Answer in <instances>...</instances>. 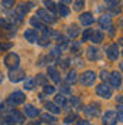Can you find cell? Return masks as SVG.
<instances>
[{
	"label": "cell",
	"mask_w": 123,
	"mask_h": 125,
	"mask_svg": "<svg viewBox=\"0 0 123 125\" xmlns=\"http://www.w3.org/2000/svg\"><path fill=\"white\" fill-rule=\"evenodd\" d=\"M0 27H6V29L9 27V24H7V20H6V19H3V17L0 19Z\"/></svg>",
	"instance_id": "47"
},
{
	"label": "cell",
	"mask_w": 123,
	"mask_h": 125,
	"mask_svg": "<svg viewBox=\"0 0 123 125\" xmlns=\"http://www.w3.org/2000/svg\"><path fill=\"white\" fill-rule=\"evenodd\" d=\"M71 51H72L74 54H78V53L81 51V43H78V41H72V44H71Z\"/></svg>",
	"instance_id": "35"
},
{
	"label": "cell",
	"mask_w": 123,
	"mask_h": 125,
	"mask_svg": "<svg viewBox=\"0 0 123 125\" xmlns=\"http://www.w3.org/2000/svg\"><path fill=\"white\" fill-rule=\"evenodd\" d=\"M57 10H58V13H60V16H61V17H68L69 13H71V10L68 9V6H67V4H58Z\"/></svg>",
	"instance_id": "24"
},
{
	"label": "cell",
	"mask_w": 123,
	"mask_h": 125,
	"mask_svg": "<svg viewBox=\"0 0 123 125\" xmlns=\"http://www.w3.org/2000/svg\"><path fill=\"white\" fill-rule=\"evenodd\" d=\"M31 7H33V3H31V1H28V3H20V4L16 7V13L18 16H21V17H24V16L31 10Z\"/></svg>",
	"instance_id": "14"
},
{
	"label": "cell",
	"mask_w": 123,
	"mask_h": 125,
	"mask_svg": "<svg viewBox=\"0 0 123 125\" xmlns=\"http://www.w3.org/2000/svg\"><path fill=\"white\" fill-rule=\"evenodd\" d=\"M10 119H11V122H13V125H20V124H23L24 122V115L18 111V109H11L10 111Z\"/></svg>",
	"instance_id": "11"
},
{
	"label": "cell",
	"mask_w": 123,
	"mask_h": 125,
	"mask_svg": "<svg viewBox=\"0 0 123 125\" xmlns=\"http://www.w3.org/2000/svg\"><path fill=\"white\" fill-rule=\"evenodd\" d=\"M85 55H86V58H88L89 61H95V60H98V58L100 57L99 50H98L95 46L88 47V48H86V51H85Z\"/></svg>",
	"instance_id": "13"
},
{
	"label": "cell",
	"mask_w": 123,
	"mask_h": 125,
	"mask_svg": "<svg viewBox=\"0 0 123 125\" xmlns=\"http://www.w3.org/2000/svg\"><path fill=\"white\" fill-rule=\"evenodd\" d=\"M65 83H67V85H75L78 83V73L77 71L75 70L68 71V74L65 77Z\"/></svg>",
	"instance_id": "18"
},
{
	"label": "cell",
	"mask_w": 123,
	"mask_h": 125,
	"mask_svg": "<svg viewBox=\"0 0 123 125\" xmlns=\"http://www.w3.org/2000/svg\"><path fill=\"white\" fill-rule=\"evenodd\" d=\"M93 21H95V17L91 11H85V13L79 14V23L85 27H89L91 24H93Z\"/></svg>",
	"instance_id": "10"
},
{
	"label": "cell",
	"mask_w": 123,
	"mask_h": 125,
	"mask_svg": "<svg viewBox=\"0 0 123 125\" xmlns=\"http://www.w3.org/2000/svg\"><path fill=\"white\" fill-rule=\"evenodd\" d=\"M24 101H26V94H24L23 91H14V93L10 94L9 98H7V102L10 105H13V107L20 105V104H23Z\"/></svg>",
	"instance_id": "3"
},
{
	"label": "cell",
	"mask_w": 123,
	"mask_h": 125,
	"mask_svg": "<svg viewBox=\"0 0 123 125\" xmlns=\"http://www.w3.org/2000/svg\"><path fill=\"white\" fill-rule=\"evenodd\" d=\"M96 73L92 70H88V71H84L82 74H81V77H79V83H81V85L82 87H92L95 84V81H96Z\"/></svg>",
	"instance_id": "2"
},
{
	"label": "cell",
	"mask_w": 123,
	"mask_h": 125,
	"mask_svg": "<svg viewBox=\"0 0 123 125\" xmlns=\"http://www.w3.org/2000/svg\"><path fill=\"white\" fill-rule=\"evenodd\" d=\"M67 97L64 95V94H58L57 97H55V104L58 105V107H64L65 108V105H67Z\"/></svg>",
	"instance_id": "28"
},
{
	"label": "cell",
	"mask_w": 123,
	"mask_h": 125,
	"mask_svg": "<svg viewBox=\"0 0 123 125\" xmlns=\"http://www.w3.org/2000/svg\"><path fill=\"white\" fill-rule=\"evenodd\" d=\"M45 80H47V75H45V74H38V77H37L38 84H45Z\"/></svg>",
	"instance_id": "41"
},
{
	"label": "cell",
	"mask_w": 123,
	"mask_h": 125,
	"mask_svg": "<svg viewBox=\"0 0 123 125\" xmlns=\"http://www.w3.org/2000/svg\"><path fill=\"white\" fill-rule=\"evenodd\" d=\"M30 24L33 26V27L38 29V30H43V29L45 27V24L43 23L40 19H37V17H33V19H30Z\"/></svg>",
	"instance_id": "25"
},
{
	"label": "cell",
	"mask_w": 123,
	"mask_h": 125,
	"mask_svg": "<svg viewBox=\"0 0 123 125\" xmlns=\"http://www.w3.org/2000/svg\"><path fill=\"white\" fill-rule=\"evenodd\" d=\"M44 107H45L50 112H53V114H55V115H58L60 112H61V108L55 104V102H50V101H47L44 102Z\"/></svg>",
	"instance_id": "22"
},
{
	"label": "cell",
	"mask_w": 123,
	"mask_h": 125,
	"mask_svg": "<svg viewBox=\"0 0 123 125\" xmlns=\"http://www.w3.org/2000/svg\"><path fill=\"white\" fill-rule=\"evenodd\" d=\"M67 108L68 107H72V108H75V107H82V101H81V98H78V97H71L69 98V101H67V105H65Z\"/></svg>",
	"instance_id": "23"
},
{
	"label": "cell",
	"mask_w": 123,
	"mask_h": 125,
	"mask_svg": "<svg viewBox=\"0 0 123 125\" xmlns=\"http://www.w3.org/2000/svg\"><path fill=\"white\" fill-rule=\"evenodd\" d=\"M1 125H13V122H11V119H10V117H3V121H1Z\"/></svg>",
	"instance_id": "42"
},
{
	"label": "cell",
	"mask_w": 123,
	"mask_h": 125,
	"mask_svg": "<svg viewBox=\"0 0 123 125\" xmlns=\"http://www.w3.org/2000/svg\"><path fill=\"white\" fill-rule=\"evenodd\" d=\"M24 39L27 40L28 43H35L37 41V33H35V30L27 29V30L24 31Z\"/></svg>",
	"instance_id": "21"
},
{
	"label": "cell",
	"mask_w": 123,
	"mask_h": 125,
	"mask_svg": "<svg viewBox=\"0 0 123 125\" xmlns=\"http://www.w3.org/2000/svg\"><path fill=\"white\" fill-rule=\"evenodd\" d=\"M67 36H68L69 39L75 40L79 36V27H78L77 24H71L68 27V30H67Z\"/></svg>",
	"instance_id": "20"
},
{
	"label": "cell",
	"mask_w": 123,
	"mask_h": 125,
	"mask_svg": "<svg viewBox=\"0 0 123 125\" xmlns=\"http://www.w3.org/2000/svg\"><path fill=\"white\" fill-rule=\"evenodd\" d=\"M33 125H40V122H34V124H33Z\"/></svg>",
	"instance_id": "53"
},
{
	"label": "cell",
	"mask_w": 123,
	"mask_h": 125,
	"mask_svg": "<svg viewBox=\"0 0 123 125\" xmlns=\"http://www.w3.org/2000/svg\"><path fill=\"white\" fill-rule=\"evenodd\" d=\"M55 93V87L51 85V84H43V94L44 95H53Z\"/></svg>",
	"instance_id": "29"
},
{
	"label": "cell",
	"mask_w": 123,
	"mask_h": 125,
	"mask_svg": "<svg viewBox=\"0 0 123 125\" xmlns=\"http://www.w3.org/2000/svg\"><path fill=\"white\" fill-rule=\"evenodd\" d=\"M95 93L98 97L100 98H105V100H109V98H112V88L109 85H106L105 83L103 84H99V85H96L95 88Z\"/></svg>",
	"instance_id": "4"
},
{
	"label": "cell",
	"mask_w": 123,
	"mask_h": 125,
	"mask_svg": "<svg viewBox=\"0 0 123 125\" xmlns=\"http://www.w3.org/2000/svg\"><path fill=\"white\" fill-rule=\"evenodd\" d=\"M98 23H99L100 29H103V30H108L109 27L112 26V17L109 14H103L99 17V20H98Z\"/></svg>",
	"instance_id": "15"
},
{
	"label": "cell",
	"mask_w": 123,
	"mask_h": 125,
	"mask_svg": "<svg viewBox=\"0 0 123 125\" xmlns=\"http://www.w3.org/2000/svg\"><path fill=\"white\" fill-rule=\"evenodd\" d=\"M61 1H64V3H71L72 0H61Z\"/></svg>",
	"instance_id": "52"
},
{
	"label": "cell",
	"mask_w": 123,
	"mask_h": 125,
	"mask_svg": "<svg viewBox=\"0 0 123 125\" xmlns=\"http://www.w3.org/2000/svg\"><path fill=\"white\" fill-rule=\"evenodd\" d=\"M24 114L28 118H37L40 115V109L34 107L33 104H26L24 105Z\"/></svg>",
	"instance_id": "12"
},
{
	"label": "cell",
	"mask_w": 123,
	"mask_h": 125,
	"mask_svg": "<svg viewBox=\"0 0 123 125\" xmlns=\"http://www.w3.org/2000/svg\"><path fill=\"white\" fill-rule=\"evenodd\" d=\"M116 101L119 102V104H122V95H119V97H116Z\"/></svg>",
	"instance_id": "50"
},
{
	"label": "cell",
	"mask_w": 123,
	"mask_h": 125,
	"mask_svg": "<svg viewBox=\"0 0 123 125\" xmlns=\"http://www.w3.org/2000/svg\"><path fill=\"white\" fill-rule=\"evenodd\" d=\"M35 14H37V19H40L41 21H44V23H55L57 21V19H55V16L53 13H48L45 9H38L37 11H35Z\"/></svg>",
	"instance_id": "6"
},
{
	"label": "cell",
	"mask_w": 123,
	"mask_h": 125,
	"mask_svg": "<svg viewBox=\"0 0 123 125\" xmlns=\"http://www.w3.org/2000/svg\"><path fill=\"white\" fill-rule=\"evenodd\" d=\"M82 111L86 117L89 118H98L100 115V109L98 104H91V105H86V107H82Z\"/></svg>",
	"instance_id": "7"
},
{
	"label": "cell",
	"mask_w": 123,
	"mask_h": 125,
	"mask_svg": "<svg viewBox=\"0 0 123 125\" xmlns=\"http://www.w3.org/2000/svg\"><path fill=\"white\" fill-rule=\"evenodd\" d=\"M48 77L51 78L55 84H60V83H61V75H60L58 70H57L55 67H53V65L48 67Z\"/></svg>",
	"instance_id": "17"
},
{
	"label": "cell",
	"mask_w": 123,
	"mask_h": 125,
	"mask_svg": "<svg viewBox=\"0 0 123 125\" xmlns=\"http://www.w3.org/2000/svg\"><path fill=\"white\" fill-rule=\"evenodd\" d=\"M77 119H79V115L78 114H68L67 117H65V119H64V124H72V122H75Z\"/></svg>",
	"instance_id": "32"
},
{
	"label": "cell",
	"mask_w": 123,
	"mask_h": 125,
	"mask_svg": "<svg viewBox=\"0 0 123 125\" xmlns=\"http://www.w3.org/2000/svg\"><path fill=\"white\" fill-rule=\"evenodd\" d=\"M4 112H6V105L4 104H0V118L4 117Z\"/></svg>",
	"instance_id": "46"
},
{
	"label": "cell",
	"mask_w": 123,
	"mask_h": 125,
	"mask_svg": "<svg viewBox=\"0 0 123 125\" xmlns=\"http://www.w3.org/2000/svg\"><path fill=\"white\" fill-rule=\"evenodd\" d=\"M13 47V43H3V44H0V50H10Z\"/></svg>",
	"instance_id": "43"
},
{
	"label": "cell",
	"mask_w": 123,
	"mask_h": 125,
	"mask_svg": "<svg viewBox=\"0 0 123 125\" xmlns=\"http://www.w3.org/2000/svg\"><path fill=\"white\" fill-rule=\"evenodd\" d=\"M116 117H117V121H119V122H122L123 119V109H122V105H119V107H117V114H116Z\"/></svg>",
	"instance_id": "39"
},
{
	"label": "cell",
	"mask_w": 123,
	"mask_h": 125,
	"mask_svg": "<svg viewBox=\"0 0 123 125\" xmlns=\"http://www.w3.org/2000/svg\"><path fill=\"white\" fill-rule=\"evenodd\" d=\"M119 1H120V0H105V3H106L108 7H115V6H117Z\"/></svg>",
	"instance_id": "40"
},
{
	"label": "cell",
	"mask_w": 123,
	"mask_h": 125,
	"mask_svg": "<svg viewBox=\"0 0 123 125\" xmlns=\"http://www.w3.org/2000/svg\"><path fill=\"white\" fill-rule=\"evenodd\" d=\"M64 93H69V87H67V85L62 87V93L61 94H64Z\"/></svg>",
	"instance_id": "49"
},
{
	"label": "cell",
	"mask_w": 123,
	"mask_h": 125,
	"mask_svg": "<svg viewBox=\"0 0 123 125\" xmlns=\"http://www.w3.org/2000/svg\"><path fill=\"white\" fill-rule=\"evenodd\" d=\"M3 62H4V65L10 71L17 70L20 67V55L17 54V53H13V51L7 53V54L4 55V58H3Z\"/></svg>",
	"instance_id": "1"
},
{
	"label": "cell",
	"mask_w": 123,
	"mask_h": 125,
	"mask_svg": "<svg viewBox=\"0 0 123 125\" xmlns=\"http://www.w3.org/2000/svg\"><path fill=\"white\" fill-rule=\"evenodd\" d=\"M35 88V78H27L24 81V90L27 91H33Z\"/></svg>",
	"instance_id": "27"
},
{
	"label": "cell",
	"mask_w": 123,
	"mask_h": 125,
	"mask_svg": "<svg viewBox=\"0 0 123 125\" xmlns=\"http://www.w3.org/2000/svg\"><path fill=\"white\" fill-rule=\"evenodd\" d=\"M41 119H43L44 122H47V124H55V122L58 121V118L57 117L50 115V114H43V115H41Z\"/></svg>",
	"instance_id": "30"
},
{
	"label": "cell",
	"mask_w": 123,
	"mask_h": 125,
	"mask_svg": "<svg viewBox=\"0 0 123 125\" xmlns=\"http://www.w3.org/2000/svg\"><path fill=\"white\" fill-rule=\"evenodd\" d=\"M1 81H3V74L0 73V84H1Z\"/></svg>",
	"instance_id": "51"
},
{
	"label": "cell",
	"mask_w": 123,
	"mask_h": 125,
	"mask_svg": "<svg viewBox=\"0 0 123 125\" xmlns=\"http://www.w3.org/2000/svg\"><path fill=\"white\" fill-rule=\"evenodd\" d=\"M35 43H37V44H40L41 47H47V46H50L51 40H50V37L41 36V37H37V41H35Z\"/></svg>",
	"instance_id": "31"
},
{
	"label": "cell",
	"mask_w": 123,
	"mask_h": 125,
	"mask_svg": "<svg viewBox=\"0 0 123 125\" xmlns=\"http://www.w3.org/2000/svg\"><path fill=\"white\" fill-rule=\"evenodd\" d=\"M43 3H44V6H45V10H50L53 14L57 11V4L54 3V0H44Z\"/></svg>",
	"instance_id": "26"
},
{
	"label": "cell",
	"mask_w": 123,
	"mask_h": 125,
	"mask_svg": "<svg viewBox=\"0 0 123 125\" xmlns=\"http://www.w3.org/2000/svg\"><path fill=\"white\" fill-rule=\"evenodd\" d=\"M62 50H64V48H62L61 46H57V47H54V48H53V51H51L50 54L53 55V57H60V55L62 54Z\"/></svg>",
	"instance_id": "36"
},
{
	"label": "cell",
	"mask_w": 123,
	"mask_h": 125,
	"mask_svg": "<svg viewBox=\"0 0 123 125\" xmlns=\"http://www.w3.org/2000/svg\"><path fill=\"white\" fill-rule=\"evenodd\" d=\"M105 40V34L99 30H93L92 36H91V41H92L93 44H100L102 41Z\"/></svg>",
	"instance_id": "19"
},
{
	"label": "cell",
	"mask_w": 123,
	"mask_h": 125,
	"mask_svg": "<svg viewBox=\"0 0 123 125\" xmlns=\"http://www.w3.org/2000/svg\"><path fill=\"white\" fill-rule=\"evenodd\" d=\"M24 77H26L24 71H18V68H17V70L10 71V74H9V78H10L11 83H18V81H21Z\"/></svg>",
	"instance_id": "16"
},
{
	"label": "cell",
	"mask_w": 123,
	"mask_h": 125,
	"mask_svg": "<svg viewBox=\"0 0 123 125\" xmlns=\"http://www.w3.org/2000/svg\"><path fill=\"white\" fill-rule=\"evenodd\" d=\"M84 6H85V0H75L74 1V10L75 11H81Z\"/></svg>",
	"instance_id": "34"
},
{
	"label": "cell",
	"mask_w": 123,
	"mask_h": 125,
	"mask_svg": "<svg viewBox=\"0 0 123 125\" xmlns=\"http://www.w3.org/2000/svg\"><path fill=\"white\" fill-rule=\"evenodd\" d=\"M105 53H106V57H108L109 60L116 61V60L119 58V55H120V48H119V46H117L116 43H112V44H109V46L106 47Z\"/></svg>",
	"instance_id": "5"
},
{
	"label": "cell",
	"mask_w": 123,
	"mask_h": 125,
	"mask_svg": "<svg viewBox=\"0 0 123 125\" xmlns=\"http://www.w3.org/2000/svg\"><path fill=\"white\" fill-rule=\"evenodd\" d=\"M77 125H92V122L88 121V119H79L77 122Z\"/></svg>",
	"instance_id": "44"
},
{
	"label": "cell",
	"mask_w": 123,
	"mask_h": 125,
	"mask_svg": "<svg viewBox=\"0 0 123 125\" xmlns=\"http://www.w3.org/2000/svg\"><path fill=\"white\" fill-rule=\"evenodd\" d=\"M72 60H71V58H64V60H62L61 62H60V64H61V67L62 68H68L69 65H71V64H72Z\"/></svg>",
	"instance_id": "38"
},
{
	"label": "cell",
	"mask_w": 123,
	"mask_h": 125,
	"mask_svg": "<svg viewBox=\"0 0 123 125\" xmlns=\"http://www.w3.org/2000/svg\"><path fill=\"white\" fill-rule=\"evenodd\" d=\"M109 75H110V74H109L108 71H102V73H100V78H102L103 81H105V80H109Z\"/></svg>",
	"instance_id": "45"
},
{
	"label": "cell",
	"mask_w": 123,
	"mask_h": 125,
	"mask_svg": "<svg viewBox=\"0 0 123 125\" xmlns=\"http://www.w3.org/2000/svg\"><path fill=\"white\" fill-rule=\"evenodd\" d=\"M14 1L16 0H3L1 1V7L3 9H10L14 6Z\"/></svg>",
	"instance_id": "37"
},
{
	"label": "cell",
	"mask_w": 123,
	"mask_h": 125,
	"mask_svg": "<svg viewBox=\"0 0 123 125\" xmlns=\"http://www.w3.org/2000/svg\"><path fill=\"white\" fill-rule=\"evenodd\" d=\"M109 81H110V85L113 87V88H116V90L122 88V74L119 71H113L109 75Z\"/></svg>",
	"instance_id": "9"
},
{
	"label": "cell",
	"mask_w": 123,
	"mask_h": 125,
	"mask_svg": "<svg viewBox=\"0 0 123 125\" xmlns=\"http://www.w3.org/2000/svg\"><path fill=\"white\" fill-rule=\"evenodd\" d=\"M117 122L119 121H117V117H116V112L112 111V109H108L102 117V124L103 125H116Z\"/></svg>",
	"instance_id": "8"
},
{
	"label": "cell",
	"mask_w": 123,
	"mask_h": 125,
	"mask_svg": "<svg viewBox=\"0 0 123 125\" xmlns=\"http://www.w3.org/2000/svg\"><path fill=\"white\" fill-rule=\"evenodd\" d=\"M75 62H77V65H78V67H84V65H85V62L82 61L81 58H77V60H75Z\"/></svg>",
	"instance_id": "48"
},
{
	"label": "cell",
	"mask_w": 123,
	"mask_h": 125,
	"mask_svg": "<svg viewBox=\"0 0 123 125\" xmlns=\"http://www.w3.org/2000/svg\"><path fill=\"white\" fill-rule=\"evenodd\" d=\"M92 33H93L92 29H85L84 33H82V40H81V43L89 41V40H91V36H92Z\"/></svg>",
	"instance_id": "33"
}]
</instances>
